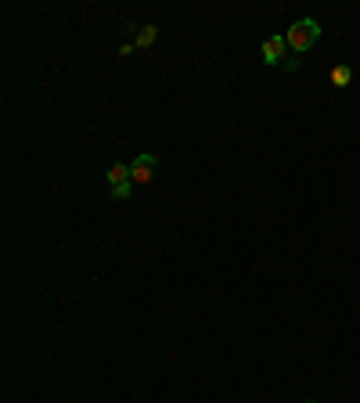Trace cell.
I'll list each match as a JSON object with an SVG mask.
<instances>
[{
	"mask_svg": "<svg viewBox=\"0 0 360 403\" xmlns=\"http://www.w3.org/2000/svg\"><path fill=\"white\" fill-rule=\"evenodd\" d=\"M155 166H159L155 155H137V159L130 162V180H134V188L152 184V180H155Z\"/></svg>",
	"mask_w": 360,
	"mask_h": 403,
	"instance_id": "7a4b0ae2",
	"label": "cell"
},
{
	"mask_svg": "<svg viewBox=\"0 0 360 403\" xmlns=\"http://www.w3.org/2000/svg\"><path fill=\"white\" fill-rule=\"evenodd\" d=\"M350 80H353V69L350 65H335L332 69V87L342 90V87H350Z\"/></svg>",
	"mask_w": 360,
	"mask_h": 403,
	"instance_id": "5b68a950",
	"label": "cell"
},
{
	"mask_svg": "<svg viewBox=\"0 0 360 403\" xmlns=\"http://www.w3.org/2000/svg\"><path fill=\"white\" fill-rule=\"evenodd\" d=\"M159 40V26H144L141 33H137V40H134V47H152Z\"/></svg>",
	"mask_w": 360,
	"mask_h": 403,
	"instance_id": "8992f818",
	"label": "cell"
},
{
	"mask_svg": "<svg viewBox=\"0 0 360 403\" xmlns=\"http://www.w3.org/2000/svg\"><path fill=\"white\" fill-rule=\"evenodd\" d=\"M263 65H281V58L288 54V44H285V36L278 33V36H267L263 40Z\"/></svg>",
	"mask_w": 360,
	"mask_h": 403,
	"instance_id": "3957f363",
	"label": "cell"
},
{
	"mask_svg": "<svg viewBox=\"0 0 360 403\" xmlns=\"http://www.w3.org/2000/svg\"><path fill=\"white\" fill-rule=\"evenodd\" d=\"M317 40H321V26L314 22V18H299V22L285 33V44H288L292 54H306Z\"/></svg>",
	"mask_w": 360,
	"mask_h": 403,
	"instance_id": "6da1fadb",
	"label": "cell"
},
{
	"mask_svg": "<svg viewBox=\"0 0 360 403\" xmlns=\"http://www.w3.org/2000/svg\"><path fill=\"white\" fill-rule=\"evenodd\" d=\"M123 184H134L130 180V166H126V162H116V166H108V188H123Z\"/></svg>",
	"mask_w": 360,
	"mask_h": 403,
	"instance_id": "277c9868",
	"label": "cell"
}]
</instances>
